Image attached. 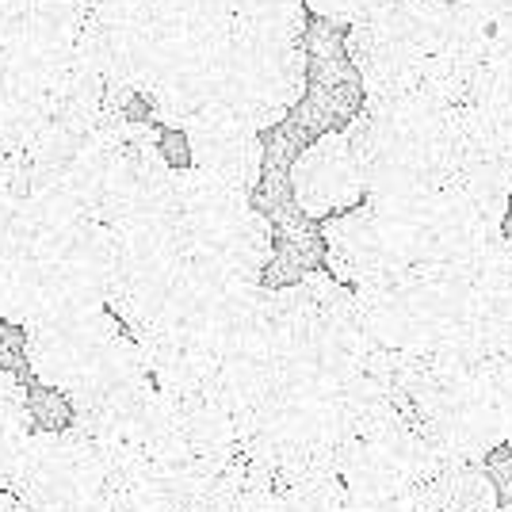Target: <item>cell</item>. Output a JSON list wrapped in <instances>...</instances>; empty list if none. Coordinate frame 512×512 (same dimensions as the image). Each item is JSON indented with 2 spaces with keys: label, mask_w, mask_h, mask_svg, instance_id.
I'll return each mask as SVG.
<instances>
[{
  "label": "cell",
  "mask_w": 512,
  "mask_h": 512,
  "mask_svg": "<svg viewBox=\"0 0 512 512\" xmlns=\"http://www.w3.org/2000/svg\"><path fill=\"white\" fill-rule=\"evenodd\" d=\"M12 493L35 512H81L104 493V459L81 428L35 432Z\"/></svg>",
  "instance_id": "obj_1"
},
{
  "label": "cell",
  "mask_w": 512,
  "mask_h": 512,
  "mask_svg": "<svg viewBox=\"0 0 512 512\" xmlns=\"http://www.w3.org/2000/svg\"><path fill=\"white\" fill-rule=\"evenodd\" d=\"M119 337H123V321L107 306L46 318L27 329V371L39 386H54L69 394Z\"/></svg>",
  "instance_id": "obj_2"
},
{
  "label": "cell",
  "mask_w": 512,
  "mask_h": 512,
  "mask_svg": "<svg viewBox=\"0 0 512 512\" xmlns=\"http://www.w3.org/2000/svg\"><path fill=\"white\" fill-rule=\"evenodd\" d=\"M291 188H295V203L302 207V214L314 222H329L337 214L360 207L367 199V184H363L360 161L344 130L321 134L318 142H310L299 153L291 169Z\"/></svg>",
  "instance_id": "obj_3"
},
{
  "label": "cell",
  "mask_w": 512,
  "mask_h": 512,
  "mask_svg": "<svg viewBox=\"0 0 512 512\" xmlns=\"http://www.w3.org/2000/svg\"><path fill=\"white\" fill-rule=\"evenodd\" d=\"M35 440L31 421H0V493H12Z\"/></svg>",
  "instance_id": "obj_4"
},
{
  "label": "cell",
  "mask_w": 512,
  "mask_h": 512,
  "mask_svg": "<svg viewBox=\"0 0 512 512\" xmlns=\"http://www.w3.org/2000/svg\"><path fill=\"white\" fill-rule=\"evenodd\" d=\"M27 409H31L35 432H65V428H73V421H77L69 394H65V390H54V386H31Z\"/></svg>",
  "instance_id": "obj_5"
},
{
  "label": "cell",
  "mask_w": 512,
  "mask_h": 512,
  "mask_svg": "<svg viewBox=\"0 0 512 512\" xmlns=\"http://www.w3.org/2000/svg\"><path fill=\"white\" fill-rule=\"evenodd\" d=\"M31 386L20 383L16 371H0V421H31Z\"/></svg>",
  "instance_id": "obj_6"
},
{
  "label": "cell",
  "mask_w": 512,
  "mask_h": 512,
  "mask_svg": "<svg viewBox=\"0 0 512 512\" xmlns=\"http://www.w3.org/2000/svg\"><path fill=\"white\" fill-rule=\"evenodd\" d=\"M482 467L490 474L493 490H497V501H501V505H512V448L509 444L493 451Z\"/></svg>",
  "instance_id": "obj_7"
},
{
  "label": "cell",
  "mask_w": 512,
  "mask_h": 512,
  "mask_svg": "<svg viewBox=\"0 0 512 512\" xmlns=\"http://www.w3.org/2000/svg\"><path fill=\"white\" fill-rule=\"evenodd\" d=\"M470 4H474V8H482L493 23L512 20V0H470Z\"/></svg>",
  "instance_id": "obj_8"
},
{
  "label": "cell",
  "mask_w": 512,
  "mask_h": 512,
  "mask_svg": "<svg viewBox=\"0 0 512 512\" xmlns=\"http://www.w3.org/2000/svg\"><path fill=\"white\" fill-rule=\"evenodd\" d=\"M0 512H35V509H27L16 493H0Z\"/></svg>",
  "instance_id": "obj_9"
},
{
  "label": "cell",
  "mask_w": 512,
  "mask_h": 512,
  "mask_svg": "<svg viewBox=\"0 0 512 512\" xmlns=\"http://www.w3.org/2000/svg\"><path fill=\"white\" fill-rule=\"evenodd\" d=\"M505 237L512 241V207H509V214H505Z\"/></svg>",
  "instance_id": "obj_10"
}]
</instances>
